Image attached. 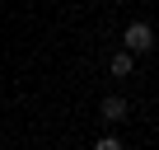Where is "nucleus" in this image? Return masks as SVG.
<instances>
[{
	"label": "nucleus",
	"instance_id": "obj_1",
	"mask_svg": "<svg viewBox=\"0 0 159 150\" xmlns=\"http://www.w3.org/2000/svg\"><path fill=\"white\" fill-rule=\"evenodd\" d=\"M122 42H126V52H150L154 47V33H150V24H126Z\"/></svg>",
	"mask_w": 159,
	"mask_h": 150
},
{
	"label": "nucleus",
	"instance_id": "obj_2",
	"mask_svg": "<svg viewBox=\"0 0 159 150\" xmlns=\"http://www.w3.org/2000/svg\"><path fill=\"white\" fill-rule=\"evenodd\" d=\"M103 117H108V122H122V117H126V99H122V94H108V99H103Z\"/></svg>",
	"mask_w": 159,
	"mask_h": 150
},
{
	"label": "nucleus",
	"instance_id": "obj_3",
	"mask_svg": "<svg viewBox=\"0 0 159 150\" xmlns=\"http://www.w3.org/2000/svg\"><path fill=\"white\" fill-rule=\"evenodd\" d=\"M112 75H131V52H117L112 56Z\"/></svg>",
	"mask_w": 159,
	"mask_h": 150
},
{
	"label": "nucleus",
	"instance_id": "obj_4",
	"mask_svg": "<svg viewBox=\"0 0 159 150\" xmlns=\"http://www.w3.org/2000/svg\"><path fill=\"white\" fill-rule=\"evenodd\" d=\"M94 150H122V141H112V136H103V141H98Z\"/></svg>",
	"mask_w": 159,
	"mask_h": 150
}]
</instances>
